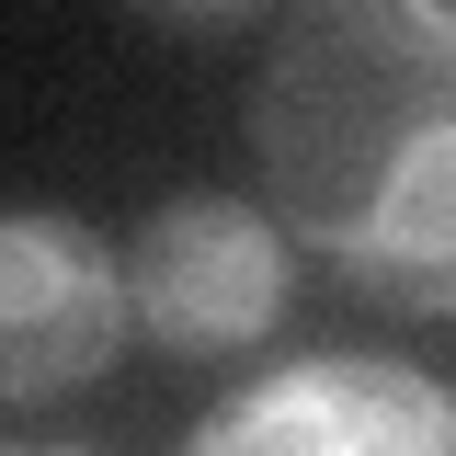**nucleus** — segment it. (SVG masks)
<instances>
[{
  "label": "nucleus",
  "instance_id": "f03ea898",
  "mask_svg": "<svg viewBox=\"0 0 456 456\" xmlns=\"http://www.w3.org/2000/svg\"><path fill=\"white\" fill-rule=\"evenodd\" d=\"M183 456H456V388L388 354H297L240 377Z\"/></svg>",
  "mask_w": 456,
  "mask_h": 456
},
{
  "label": "nucleus",
  "instance_id": "20e7f679",
  "mask_svg": "<svg viewBox=\"0 0 456 456\" xmlns=\"http://www.w3.org/2000/svg\"><path fill=\"white\" fill-rule=\"evenodd\" d=\"M126 251L69 206H0V411L92 388L126 342Z\"/></svg>",
  "mask_w": 456,
  "mask_h": 456
},
{
  "label": "nucleus",
  "instance_id": "7ed1b4c3",
  "mask_svg": "<svg viewBox=\"0 0 456 456\" xmlns=\"http://www.w3.org/2000/svg\"><path fill=\"white\" fill-rule=\"evenodd\" d=\"M285 228L240 194H171L137 217L126 251V308L171 354H251L285 320Z\"/></svg>",
  "mask_w": 456,
  "mask_h": 456
},
{
  "label": "nucleus",
  "instance_id": "f257e3e1",
  "mask_svg": "<svg viewBox=\"0 0 456 456\" xmlns=\"http://www.w3.org/2000/svg\"><path fill=\"white\" fill-rule=\"evenodd\" d=\"M251 171L274 228L354 297L456 308V0L285 12L251 69Z\"/></svg>",
  "mask_w": 456,
  "mask_h": 456
},
{
  "label": "nucleus",
  "instance_id": "39448f33",
  "mask_svg": "<svg viewBox=\"0 0 456 456\" xmlns=\"http://www.w3.org/2000/svg\"><path fill=\"white\" fill-rule=\"evenodd\" d=\"M0 456H92V445H0Z\"/></svg>",
  "mask_w": 456,
  "mask_h": 456
}]
</instances>
